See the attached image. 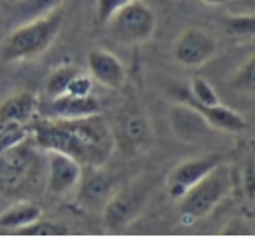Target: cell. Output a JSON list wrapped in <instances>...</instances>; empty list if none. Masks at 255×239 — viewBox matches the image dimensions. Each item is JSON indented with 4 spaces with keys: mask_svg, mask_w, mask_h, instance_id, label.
<instances>
[{
    "mask_svg": "<svg viewBox=\"0 0 255 239\" xmlns=\"http://www.w3.org/2000/svg\"><path fill=\"white\" fill-rule=\"evenodd\" d=\"M30 138V129L23 124H9L0 127V154L9 148L16 147L21 141Z\"/></svg>",
    "mask_w": 255,
    "mask_h": 239,
    "instance_id": "7402d4cb",
    "label": "cell"
},
{
    "mask_svg": "<svg viewBox=\"0 0 255 239\" xmlns=\"http://www.w3.org/2000/svg\"><path fill=\"white\" fill-rule=\"evenodd\" d=\"M205 4H210V5H219V4H224L226 0H203Z\"/></svg>",
    "mask_w": 255,
    "mask_h": 239,
    "instance_id": "4316f807",
    "label": "cell"
},
{
    "mask_svg": "<svg viewBox=\"0 0 255 239\" xmlns=\"http://www.w3.org/2000/svg\"><path fill=\"white\" fill-rule=\"evenodd\" d=\"M93 91V77L89 75V72L86 74L84 70H81L74 79L70 81L67 93L74 96H89Z\"/></svg>",
    "mask_w": 255,
    "mask_h": 239,
    "instance_id": "d4e9b609",
    "label": "cell"
},
{
    "mask_svg": "<svg viewBox=\"0 0 255 239\" xmlns=\"http://www.w3.org/2000/svg\"><path fill=\"white\" fill-rule=\"evenodd\" d=\"M133 0H98V5H96V18L102 25H105L110 19V16L116 11H119L121 7L128 5Z\"/></svg>",
    "mask_w": 255,
    "mask_h": 239,
    "instance_id": "484cf974",
    "label": "cell"
},
{
    "mask_svg": "<svg viewBox=\"0 0 255 239\" xmlns=\"http://www.w3.org/2000/svg\"><path fill=\"white\" fill-rule=\"evenodd\" d=\"M100 114V102L93 95L74 96L65 95L56 98H44L39 107V116L46 119H75Z\"/></svg>",
    "mask_w": 255,
    "mask_h": 239,
    "instance_id": "8fae6325",
    "label": "cell"
},
{
    "mask_svg": "<svg viewBox=\"0 0 255 239\" xmlns=\"http://www.w3.org/2000/svg\"><path fill=\"white\" fill-rule=\"evenodd\" d=\"M116 147L124 154H136L150 143V124L147 114L135 103H126L117 112L112 126Z\"/></svg>",
    "mask_w": 255,
    "mask_h": 239,
    "instance_id": "52a82bcc",
    "label": "cell"
},
{
    "mask_svg": "<svg viewBox=\"0 0 255 239\" xmlns=\"http://www.w3.org/2000/svg\"><path fill=\"white\" fill-rule=\"evenodd\" d=\"M88 72L93 81L107 89H121L126 82V68L114 53L93 49L88 54Z\"/></svg>",
    "mask_w": 255,
    "mask_h": 239,
    "instance_id": "7c38bea8",
    "label": "cell"
},
{
    "mask_svg": "<svg viewBox=\"0 0 255 239\" xmlns=\"http://www.w3.org/2000/svg\"><path fill=\"white\" fill-rule=\"evenodd\" d=\"M19 236H65L68 234L65 225H58L49 220H37L33 224L26 225L23 229H18Z\"/></svg>",
    "mask_w": 255,
    "mask_h": 239,
    "instance_id": "603a6c76",
    "label": "cell"
},
{
    "mask_svg": "<svg viewBox=\"0 0 255 239\" xmlns=\"http://www.w3.org/2000/svg\"><path fill=\"white\" fill-rule=\"evenodd\" d=\"M217 39L205 28H185L173 42V58L184 67H201L217 54Z\"/></svg>",
    "mask_w": 255,
    "mask_h": 239,
    "instance_id": "ba28073f",
    "label": "cell"
},
{
    "mask_svg": "<svg viewBox=\"0 0 255 239\" xmlns=\"http://www.w3.org/2000/svg\"><path fill=\"white\" fill-rule=\"evenodd\" d=\"M103 26L114 42L123 46H136L152 39L157 19L154 11L143 0H133L114 12Z\"/></svg>",
    "mask_w": 255,
    "mask_h": 239,
    "instance_id": "5b68a950",
    "label": "cell"
},
{
    "mask_svg": "<svg viewBox=\"0 0 255 239\" xmlns=\"http://www.w3.org/2000/svg\"><path fill=\"white\" fill-rule=\"evenodd\" d=\"M84 166L72 155L46 150V187L54 196H67L79 189Z\"/></svg>",
    "mask_w": 255,
    "mask_h": 239,
    "instance_id": "9c48e42d",
    "label": "cell"
},
{
    "mask_svg": "<svg viewBox=\"0 0 255 239\" xmlns=\"http://www.w3.org/2000/svg\"><path fill=\"white\" fill-rule=\"evenodd\" d=\"M65 0H19L16 4V12L23 21L35 19L40 16H46L60 9Z\"/></svg>",
    "mask_w": 255,
    "mask_h": 239,
    "instance_id": "d6986e66",
    "label": "cell"
},
{
    "mask_svg": "<svg viewBox=\"0 0 255 239\" xmlns=\"http://www.w3.org/2000/svg\"><path fill=\"white\" fill-rule=\"evenodd\" d=\"M220 162H222V157L219 154H208L201 155V157H192L189 161L177 164L168 175L166 182L170 197L175 201L182 199L189 189H192L196 183L201 182Z\"/></svg>",
    "mask_w": 255,
    "mask_h": 239,
    "instance_id": "30bf717a",
    "label": "cell"
},
{
    "mask_svg": "<svg viewBox=\"0 0 255 239\" xmlns=\"http://www.w3.org/2000/svg\"><path fill=\"white\" fill-rule=\"evenodd\" d=\"M81 70L82 68L77 67V65H74V63H63L58 68H54L46 81L44 98H56V96L65 95L67 89H68V86H70V81Z\"/></svg>",
    "mask_w": 255,
    "mask_h": 239,
    "instance_id": "ac0fdd59",
    "label": "cell"
},
{
    "mask_svg": "<svg viewBox=\"0 0 255 239\" xmlns=\"http://www.w3.org/2000/svg\"><path fill=\"white\" fill-rule=\"evenodd\" d=\"M180 102L189 103L191 107H194L205 117V120L210 124V127L227 131V133H240V131H243L247 127L245 117L241 114H238L236 110L222 105V103H217V105H201V103L194 102L187 93L182 95Z\"/></svg>",
    "mask_w": 255,
    "mask_h": 239,
    "instance_id": "9a60e30c",
    "label": "cell"
},
{
    "mask_svg": "<svg viewBox=\"0 0 255 239\" xmlns=\"http://www.w3.org/2000/svg\"><path fill=\"white\" fill-rule=\"evenodd\" d=\"M30 136L40 150H58L84 168H102L116 148L112 126L100 114L75 119L40 117L30 124Z\"/></svg>",
    "mask_w": 255,
    "mask_h": 239,
    "instance_id": "6da1fadb",
    "label": "cell"
},
{
    "mask_svg": "<svg viewBox=\"0 0 255 239\" xmlns=\"http://www.w3.org/2000/svg\"><path fill=\"white\" fill-rule=\"evenodd\" d=\"M100 168H96V171L91 176L84 178L79 185V199L86 206H103L107 204V201L110 199V196L114 194L112 182L107 178V175H103V171H98Z\"/></svg>",
    "mask_w": 255,
    "mask_h": 239,
    "instance_id": "2e32d148",
    "label": "cell"
},
{
    "mask_svg": "<svg viewBox=\"0 0 255 239\" xmlns=\"http://www.w3.org/2000/svg\"><path fill=\"white\" fill-rule=\"evenodd\" d=\"M63 23V11L23 21L2 42L0 58L5 63H25L44 54L58 39Z\"/></svg>",
    "mask_w": 255,
    "mask_h": 239,
    "instance_id": "7a4b0ae2",
    "label": "cell"
},
{
    "mask_svg": "<svg viewBox=\"0 0 255 239\" xmlns=\"http://www.w3.org/2000/svg\"><path fill=\"white\" fill-rule=\"evenodd\" d=\"M42 217V208L33 201L21 199L0 215V225L7 229H23Z\"/></svg>",
    "mask_w": 255,
    "mask_h": 239,
    "instance_id": "e0dca14e",
    "label": "cell"
},
{
    "mask_svg": "<svg viewBox=\"0 0 255 239\" xmlns=\"http://www.w3.org/2000/svg\"><path fill=\"white\" fill-rule=\"evenodd\" d=\"M152 189L154 178L145 175L136 180H131L121 189L114 190V194L102 210L105 227L117 231V229L126 227L133 220H136L142 210L145 208Z\"/></svg>",
    "mask_w": 255,
    "mask_h": 239,
    "instance_id": "8992f818",
    "label": "cell"
},
{
    "mask_svg": "<svg viewBox=\"0 0 255 239\" xmlns=\"http://www.w3.org/2000/svg\"><path fill=\"white\" fill-rule=\"evenodd\" d=\"M187 95L191 96L194 102L201 103V105H217V103H220L215 88H213V86L203 77L192 79L191 88H189Z\"/></svg>",
    "mask_w": 255,
    "mask_h": 239,
    "instance_id": "44dd1931",
    "label": "cell"
},
{
    "mask_svg": "<svg viewBox=\"0 0 255 239\" xmlns=\"http://www.w3.org/2000/svg\"><path fill=\"white\" fill-rule=\"evenodd\" d=\"M44 164L30 138L0 154V197L21 201L40 182Z\"/></svg>",
    "mask_w": 255,
    "mask_h": 239,
    "instance_id": "3957f363",
    "label": "cell"
},
{
    "mask_svg": "<svg viewBox=\"0 0 255 239\" xmlns=\"http://www.w3.org/2000/svg\"><path fill=\"white\" fill-rule=\"evenodd\" d=\"M226 28L233 37H248L255 35V16H236L227 18Z\"/></svg>",
    "mask_w": 255,
    "mask_h": 239,
    "instance_id": "cb8c5ba5",
    "label": "cell"
},
{
    "mask_svg": "<svg viewBox=\"0 0 255 239\" xmlns=\"http://www.w3.org/2000/svg\"><path fill=\"white\" fill-rule=\"evenodd\" d=\"M168 120L173 129L175 136L182 141H198L206 134L210 129V124L205 120V117L189 103L177 102L171 105L168 112Z\"/></svg>",
    "mask_w": 255,
    "mask_h": 239,
    "instance_id": "4fadbf2b",
    "label": "cell"
},
{
    "mask_svg": "<svg viewBox=\"0 0 255 239\" xmlns=\"http://www.w3.org/2000/svg\"><path fill=\"white\" fill-rule=\"evenodd\" d=\"M231 190V169L220 162L201 182L178 199V213L184 222H194L206 217Z\"/></svg>",
    "mask_w": 255,
    "mask_h": 239,
    "instance_id": "277c9868",
    "label": "cell"
},
{
    "mask_svg": "<svg viewBox=\"0 0 255 239\" xmlns=\"http://www.w3.org/2000/svg\"><path fill=\"white\" fill-rule=\"evenodd\" d=\"M40 100L32 91H16L0 102V127L9 124H32L39 116Z\"/></svg>",
    "mask_w": 255,
    "mask_h": 239,
    "instance_id": "5bb4252c",
    "label": "cell"
},
{
    "mask_svg": "<svg viewBox=\"0 0 255 239\" xmlns=\"http://www.w3.org/2000/svg\"><path fill=\"white\" fill-rule=\"evenodd\" d=\"M231 86L236 91L255 96V53L233 74Z\"/></svg>",
    "mask_w": 255,
    "mask_h": 239,
    "instance_id": "ffe728a7",
    "label": "cell"
}]
</instances>
